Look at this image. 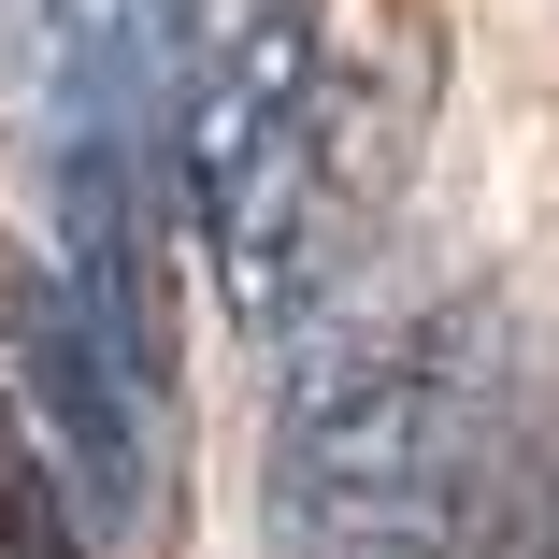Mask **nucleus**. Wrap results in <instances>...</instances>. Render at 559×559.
Instances as JSON below:
<instances>
[{"label":"nucleus","mask_w":559,"mask_h":559,"mask_svg":"<svg viewBox=\"0 0 559 559\" xmlns=\"http://www.w3.org/2000/svg\"><path fill=\"white\" fill-rule=\"evenodd\" d=\"M502 502V330L388 316L330 330L273 388L259 531L273 559H474Z\"/></svg>","instance_id":"f257e3e1"},{"label":"nucleus","mask_w":559,"mask_h":559,"mask_svg":"<svg viewBox=\"0 0 559 559\" xmlns=\"http://www.w3.org/2000/svg\"><path fill=\"white\" fill-rule=\"evenodd\" d=\"M316 158H330V0H173V215L201 230L245 345H287L316 287L345 273Z\"/></svg>","instance_id":"f03ea898"},{"label":"nucleus","mask_w":559,"mask_h":559,"mask_svg":"<svg viewBox=\"0 0 559 559\" xmlns=\"http://www.w3.org/2000/svg\"><path fill=\"white\" fill-rule=\"evenodd\" d=\"M0 416L44 444V474L72 488V516H86L100 559L144 531V488H158V388L116 359V330L86 316L72 259H15V273H0Z\"/></svg>","instance_id":"7ed1b4c3"},{"label":"nucleus","mask_w":559,"mask_h":559,"mask_svg":"<svg viewBox=\"0 0 559 559\" xmlns=\"http://www.w3.org/2000/svg\"><path fill=\"white\" fill-rule=\"evenodd\" d=\"M0 559H100L86 516H72V488L44 474V444L15 416H0Z\"/></svg>","instance_id":"20e7f679"},{"label":"nucleus","mask_w":559,"mask_h":559,"mask_svg":"<svg viewBox=\"0 0 559 559\" xmlns=\"http://www.w3.org/2000/svg\"><path fill=\"white\" fill-rule=\"evenodd\" d=\"M474 559H559V488H502L488 502V545Z\"/></svg>","instance_id":"39448f33"}]
</instances>
